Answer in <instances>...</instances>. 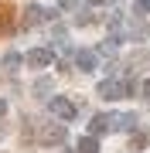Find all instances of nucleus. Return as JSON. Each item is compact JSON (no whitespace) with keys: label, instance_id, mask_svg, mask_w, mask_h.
<instances>
[{"label":"nucleus","instance_id":"nucleus-1","mask_svg":"<svg viewBox=\"0 0 150 153\" xmlns=\"http://www.w3.org/2000/svg\"><path fill=\"white\" fill-rule=\"evenodd\" d=\"M48 109H51V116H58V119H75V105L72 102H68V99L65 95H55V99H51V102H48Z\"/></svg>","mask_w":150,"mask_h":153},{"label":"nucleus","instance_id":"nucleus-2","mask_svg":"<svg viewBox=\"0 0 150 153\" xmlns=\"http://www.w3.org/2000/svg\"><path fill=\"white\" fill-rule=\"evenodd\" d=\"M65 126H58V123H51V126H45V129H41V143H45V146H61V143H65Z\"/></svg>","mask_w":150,"mask_h":153},{"label":"nucleus","instance_id":"nucleus-3","mask_svg":"<svg viewBox=\"0 0 150 153\" xmlns=\"http://www.w3.org/2000/svg\"><path fill=\"white\" fill-rule=\"evenodd\" d=\"M96 92H99V99H123V95H130V85H123V82H99V88H96Z\"/></svg>","mask_w":150,"mask_h":153},{"label":"nucleus","instance_id":"nucleus-4","mask_svg":"<svg viewBox=\"0 0 150 153\" xmlns=\"http://www.w3.org/2000/svg\"><path fill=\"white\" fill-rule=\"evenodd\" d=\"M51 61H55V51H51V48H34V51H28V65H31V68H48Z\"/></svg>","mask_w":150,"mask_h":153},{"label":"nucleus","instance_id":"nucleus-5","mask_svg":"<svg viewBox=\"0 0 150 153\" xmlns=\"http://www.w3.org/2000/svg\"><path fill=\"white\" fill-rule=\"evenodd\" d=\"M109 129H116V112H99V116H92V133L99 136V133H109Z\"/></svg>","mask_w":150,"mask_h":153},{"label":"nucleus","instance_id":"nucleus-6","mask_svg":"<svg viewBox=\"0 0 150 153\" xmlns=\"http://www.w3.org/2000/svg\"><path fill=\"white\" fill-rule=\"evenodd\" d=\"M45 17H55V14H48L45 7H38V4H31L28 10H24V21H21V27H34V24H41Z\"/></svg>","mask_w":150,"mask_h":153},{"label":"nucleus","instance_id":"nucleus-7","mask_svg":"<svg viewBox=\"0 0 150 153\" xmlns=\"http://www.w3.org/2000/svg\"><path fill=\"white\" fill-rule=\"evenodd\" d=\"M75 65L82 68V71H92L96 68V51H78V55H75Z\"/></svg>","mask_w":150,"mask_h":153},{"label":"nucleus","instance_id":"nucleus-8","mask_svg":"<svg viewBox=\"0 0 150 153\" xmlns=\"http://www.w3.org/2000/svg\"><path fill=\"white\" fill-rule=\"evenodd\" d=\"M78 153H99V140H96V133L78 140Z\"/></svg>","mask_w":150,"mask_h":153},{"label":"nucleus","instance_id":"nucleus-9","mask_svg":"<svg viewBox=\"0 0 150 153\" xmlns=\"http://www.w3.org/2000/svg\"><path fill=\"white\" fill-rule=\"evenodd\" d=\"M10 17H14V4H0V27H10Z\"/></svg>","mask_w":150,"mask_h":153},{"label":"nucleus","instance_id":"nucleus-10","mask_svg":"<svg viewBox=\"0 0 150 153\" xmlns=\"http://www.w3.org/2000/svg\"><path fill=\"white\" fill-rule=\"evenodd\" d=\"M17 68H21V55H14V51H10V55H4V71H10V75H14Z\"/></svg>","mask_w":150,"mask_h":153},{"label":"nucleus","instance_id":"nucleus-11","mask_svg":"<svg viewBox=\"0 0 150 153\" xmlns=\"http://www.w3.org/2000/svg\"><path fill=\"white\" fill-rule=\"evenodd\" d=\"M147 143H150V140H147V133H133V136H130V150L137 153V150H143Z\"/></svg>","mask_w":150,"mask_h":153},{"label":"nucleus","instance_id":"nucleus-12","mask_svg":"<svg viewBox=\"0 0 150 153\" xmlns=\"http://www.w3.org/2000/svg\"><path fill=\"white\" fill-rule=\"evenodd\" d=\"M119 48V41L116 38H109V41H102V55H113V51Z\"/></svg>","mask_w":150,"mask_h":153},{"label":"nucleus","instance_id":"nucleus-13","mask_svg":"<svg viewBox=\"0 0 150 153\" xmlns=\"http://www.w3.org/2000/svg\"><path fill=\"white\" fill-rule=\"evenodd\" d=\"M48 88H51V82H48V78H41V82H38V85H34V92H38V95H45V92H48Z\"/></svg>","mask_w":150,"mask_h":153},{"label":"nucleus","instance_id":"nucleus-14","mask_svg":"<svg viewBox=\"0 0 150 153\" xmlns=\"http://www.w3.org/2000/svg\"><path fill=\"white\" fill-rule=\"evenodd\" d=\"M75 4L78 0H58V7H65V10H75Z\"/></svg>","mask_w":150,"mask_h":153},{"label":"nucleus","instance_id":"nucleus-15","mask_svg":"<svg viewBox=\"0 0 150 153\" xmlns=\"http://www.w3.org/2000/svg\"><path fill=\"white\" fill-rule=\"evenodd\" d=\"M140 92H143V95L150 99V78H147V82H143V85H140Z\"/></svg>","mask_w":150,"mask_h":153},{"label":"nucleus","instance_id":"nucleus-16","mask_svg":"<svg viewBox=\"0 0 150 153\" xmlns=\"http://www.w3.org/2000/svg\"><path fill=\"white\" fill-rule=\"evenodd\" d=\"M7 112V99H0V116H4Z\"/></svg>","mask_w":150,"mask_h":153},{"label":"nucleus","instance_id":"nucleus-17","mask_svg":"<svg viewBox=\"0 0 150 153\" xmlns=\"http://www.w3.org/2000/svg\"><path fill=\"white\" fill-rule=\"evenodd\" d=\"M89 4H92V7H99V4H106V0H89Z\"/></svg>","mask_w":150,"mask_h":153}]
</instances>
